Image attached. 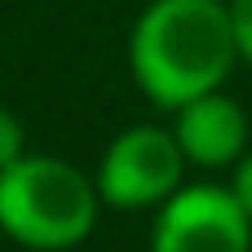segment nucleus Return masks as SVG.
<instances>
[{"label": "nucleus", "mask_w": 252, "mask_h": 252, "mask_svg": "<svg viewBox=\"0 0 252 252\" xmlns=\"http://www.w3.org/2000/svg\"><path fill=\"white\" fill-rule=\"evenodd\" d=\"M239 62L226 0H151L128 31V71L155 111L217 93Z\"/></svg>", "instance_id": "f257e3e1"}, {"label": "nucleus", "mask_w": 252, "mask_h": 252, "mask_svg": "<svg viewBox=\"0 0 252 252\" xmlns=\"http://www.w3.org/2000/svg\"><path fill=\"white\" fill-rule=\"evenodd\" d=\"M102 213L89 173L58 155H22L0 173V230L27 252L80 248Z\"/></svg>", "instance_id": "f03ea898"}, {"label": "nucleus", "mask_w": 252, "mask_h": 252, "mask_svg": "<svg viewBox=\"0 0 252 252\" xmlns=\"http://www.w3.org/2000/svg\"><path fill=\"white\" fill-rule=\"evenodd\" d=\"M93 186L106 208L120 213H142L159 208L186 186V155L173 137V128L159 124H128L120 128L93 173Z\"/></svg>", "instance_id": "7ed1b4c3"}, {"label": "nucleus", "mask_w": 252, "mask_h": 252, "mask_svg": "<svg viewBox=\"0 0 252 252\" xmlns=\"http://www.w3.org/2000/svg\"><path fill=\"white\" fill-rule=\"evenodd\" d=\"M151 252H252V217L230 186H182L155 208Z\"/></svg>", "instance_id": "20e7f679"}, {"label": "nucleus", "mask_w": 252, "mask_h": 252, "mask_svg": "<svg viewBox=\"0 0 252 252\" xmlns=\"http://www.w3.org/2000/svg\"><path fill=\"white\" fill-rule=\"evenodd\" d=\"M173 137L195 168H235L248 155V115L235 97L204 93L173 111Z\"/></svg>", "instance_id": "39448f33"}, {"label": "nucleus", "mask_w": 252, "mask_h": 252, "mask_svg": "<svg viewBox=\"0 0 252 252\" xmlns=\"http://www.w3.org/2000/svg\"><path fill=\"white\" fill-rule=\"evenodd\" d=\"M27 155V128H22V120L0 102V173L4 168H13L18 159Z\"/></svg>", "instance_id": "423d86ee"}, {"label": "nucleus", "mask_w": 252, "mask_h": 252, "mask_svg": "<svg viewBox=\"0 0 252 252\" xmlns=\"http://www.w3.org/2000/svg\"><path fill=\"white\" fill-rule=\"evenodd\" d=\"M226 13H230V31H235L239 62L252 66V0H226Z\"/></svg>", "instance_id": "0eeeda50"}, {"label": "nucleus", "mask_w": 252, "mask_h": 252, "mask_svg": "<svg viewBox=\"0 0 252 252\" xmlns=\"http://www.w3.org/2000/svg\"><path fill=\"white\" fill-rule=\"evenodd\" d=\"M230 195L239 199V208L252 217V151L235 164V173H230Z\"/></svg>", "instance_id": "6e6552de"}]
</instances>
